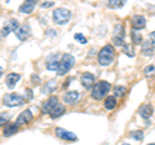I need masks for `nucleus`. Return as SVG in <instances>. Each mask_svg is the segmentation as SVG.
<instances>
[{"label":"nucleus","mask_w":155,"mask_h":145,"mask_svg":"<svg viewBox=\"0 0 155 145\" xmlns=\"http://www.w3.org/2000/svg\"><path fill=\"white\" fill-rule=\"evenodd\" d=\"M75 64V59L74 56L69 55V53H66V55L62 56V59L60 61V65H58V69H57V74L58 75H65L67 74V71H70V69Z\"/></svg>","instance_id":"3"},{"label":"nucleus","mask_w":155,"mask_h":145,"mask_svg":"<svg viewBox=\"0 0 155 145\" xmlns=\"http://www.w3.org/2000/svg\"><path fill=\"white\" fill-rule=\"evenodd\" d=\"M31 80H32V82H36V83H40V78H39V76H36L35 74L31 76Z\"/></svg>","instance_id":"34"},{"label":"nucleus","mask_w":155,"mask_h":145,"mask_svg":"<svg viewBox=\"0 0 155 145\" xmlns=\"http://www.w3.org/2000/svg\"><path fill=\"white\" fill-rule=\"evenodd\" d=\"M150 39H151V46L155 47V31H153L150 34Z\"/></svg>","instance_id":"32"},{"label":"nucleus","mask_w":155,"mask_h":145,"mask_svg":"<svg viewBox=\"0 0 155 145\" xmlns=\"http://www.w3.org/2000/svg\"><path fill=\"white\" fill-rule=\"evenodd\" d=\"M64 113H65V106L58 104V105L56 106V108L52 110V113H51L49 115H51L52 118H58V117H61V115L64 114Z\"/></svg>","instance_id":"21"},{"label":"nucleus","mask_w":155,"mask_h":145,"mask_svg":"<svg viewBox=\"0 0 155 145\" xmlns=\"http://www.w3.org/2000/svg\"><path fill=\"white\" fill-rule=\"evenodd\" d=\"M123 48H124V53H125L127 56H129V57H134V51H133L132 46L124 44V46H123Z\"/></svg>","instance_id":"27"},{"label":"nucleus","mask_w":155,"mask_h":145,"mask_svg":"<svg viewBox=\"0 0 155 145\" xmlns=\"http://www.w3.org/2000/svg\"><path fill=\"white\" fill-rule=\"evenodd\" d=\"M56 88H57V82L56 80H51V82H48L47 83V86L43 87L41 92L43 93H52Z\"/></svg>","instance_id":"20"},{"label":"nucleus","mask_w":155,"mask_h":145,"mask_svg":"<svg viewBox=\"0 0 155 145\" xmlns=\"http://www.w3.org/2000/svg\"><path fill=\"white\" fill-rule=\"evenodd\" d=\"M3 103L8 108H14V106H21L25 103V99L18 93H7L3 99Z\"/></svg>","instance_id":"5"},{"label":"nucleus","mask_w":155,"mask_h":145,"mask_svg":"<svg viewBox=\"0 0 155 145\" xmlns=\"http://www.w3.org/2000/svg\"><path fill=\"white\" fill-rule=\"evenodd\" d=\"M125 92H127L125 87H115V89H114L115 96H124Z\"/></svg>","instance_id":"28"},{"label":"nucleus","mask_w":155,"mask_h":145,"mask_svg":"<svg viewBox=\"0 0 155 145\" xmlns=\"http://www.w3.org/2000/svg\"><path fill=\"white\" fill-rule=\"evenodd\" d=\"M53 5H54V3H53V2H49V3H43V4H41V7H43V8H49V7H53Z\"/></svg>","instance_id":"33"},{"label":"nucleus","mask_w":155,"mask_h":145,"mask_svg":"<svg viewBox=\"0 0 155 145\" xmlns=\"http://www.w3.org/2000/svg\"><path fill=\"white\" fill-rule=\"evenodd\" d=\"M2 75H3V67H0V78H2Z\"/></svg>","instance_id":"35"},{"label":"nucleus","mask_w":155,"mask_h":145,"mask_svg":"<svg viewBox=\"0 0 155 145\" xmlns=\"http://www.w3.org/2000/svg\"><path fill=\"white\" fill-rule=\"evenodd\" d=\"M123 145H129V144H123Z\"/></svg>","instance_id":"36"},{"label":"nucleus","mask_w":155,"mask_h":145,"mask_svg":"<svg viewBox=\"0 0 155 145\" xmlns=\"http://www.w3.org/2000/svg\"><path fill=\"white\" fill-rule=\"evenodd\" d=\"M115 106H116V99L114 96H109V97L105 100V108L107 110H113Z\"/></svg>","instance_id":"23"},{"label":"nucleus","mask_w":155,"mask_h":145,"mask_svg":"<svg viewBox=\"0 0 155 145\" xmlns=\"http://www.w3.org/2000/svg\"><path fill=\"white\" fill-rule=\"evenodd\" d=\"M114 57H115L114 47L107 44V46H105V47L101 48V51L98 53V62L102 66H107V65H110L111 62H113Z\"/></svg>","instance_id":"1"},{"label":"nucleus","mask_w":155,"mask_h":145,"mask_svg":"<svg viewBox=\"0 0 155 145\" xmlns=\"http://www.w3.org/2000/svg\"><path fill=\"white\" fill-rule=\"evenodd\" d=\"M123 5H124V2H119V0H110V2H107L109 8H120Z\"/></svg>","instance_id":"26"},{"label":"nucleus","mask_w":155,"mask_h":145,"mask_svg":"<svg viewBox=\"0 0 155 145\" xmlns=\"http://www.w3.org/2000/svg\"><path fill=\"white\" fill-rule=\"evenodd\" d=\"M149 145H155V144H149Z\"/></svg>","instance_id":"37"},{"label":"nucleus","mask_w":155,"mask_h":145,"mask_svg":"<svg viewBox=\"0 0 155 145\" xmlns=\"http://www.w3.org/2000/svg\"><path fill=\"white\" fill-rule=\"evenodd\" d=\"M34 8H35V2H34V0H28V2H25L21 7H19V12L30 14L34 11Z\"/></svg>","instance_id":"18"},{"label":"nucleus","mask_w":155,"mask_h":145,"mask_svg":"<svg viewBox=\"0 0 155 145\" xmlns=\"http://www.w3.org/2000/svg\"><path fill=\"white\" fill-rule=\"evenodd\" d=\"M154 70H155V67L153 65H150V66H147L146 69H145V74H146V75H151L154 72Z\"/></svg>","instance_id":"31"},{"label":"nucleus","mask_w":155,"mask_h":145,"mask_svg":"<svg viewBox=\"0 0 155 145\" xmlns=\"http://www.w3.org/2000/svg\"><path fill=\"white\" fill-rule=\"evenodd\" d=\"M34 118V115L31 114L30 110H23V112L18 115V118L16 120V124L17 126H21V124H27L30 123Z\"/></svg>","instance_id":"9"},{"label":"nucleus","mask_w":155,"mask_h":145,"mask_svg":"<svg viewBox=\"0 0 155 145\" xmlns=\"http://www.w3.org/2000/svg\"><path fill=\"white\" fill-rule=\"evenodd\" d=\"M58 65H60V62H58V53H53V55H51L47 59V69L48 70H51V71L57 70Z\"/></svg>","instance_id":"12"},{"label":"nucleus","mask_w":155,"mask_h":145,"mask_svg":"<svg viewBox=\"0 0 155 145\" xmlns=\"http://www.w3.org/2000/svg\"><path fill=\"white\" fill-rule=\"evenodd\" d=\"M30 31H31L30 25H22L16 30V35L19 40H26L28 35H30Z\"/></svg>","instance_id":"11"},{"label":"nucleus","mask_w":155,"mask_h":145,"mask_svg":"<svg viewBox=\"0 0 155 145\" xmlns=\"http://www.w3.org/2000/svg\"><path fill=\"white\" fill-rule=\"evenodd\" d=\"M70 17H71V12L65 8H57L53 12V20H54L57 25H65V23L70 21Z\"/></svg>","instance_id":"4"},{"label":"nucleus","mask_w":155,"mask_h":145,"mask_svg":"<svg viewBox=\"0 0 155 145\" xmlns=\"http://www.w3.org/2000/svg\"><path fill=\"white\" fill-rule=\"evenodd\" d=\"M19 79H21V75H19V74H16V72H11V74H8L7 78H5L8 88H13Z\"/></svg>","instance_id":"17"},{"label":"nucleus","mask_w":155,"mask_h":145,"mask_svg":"<svg viewBox=\"0 0 155 145\" xmlns=\"http://www.w3.org/2000/svg\"><path fill=\"white\" fill-rule=\"evenodd\" d=\"M110 88H111V84L109 83V82L101 80V82H98V83L93 87V89H92V97H93L94 100L104 99L105 96L109 93Z\"/></svg>","instance_id":"2"},{"label":"nucleus","mask_w":155,"mask_h":145,"mask_svg":"<svg viewBox=\"0 0 155 145\" xmlns=\"http://www.w3.org/2000/svg\"><path fill=\"white\" fill-rule=\"evenodd\" d=\"M132 40H133L134 44H142V36L137 30L132 31Z\"/></svg>","instance_id":"24"},{"label":"nucleus","mask_w":155,"mask_h":145,"mask_svg":"<svg viewBox=\"0 0 155 145\" xmlns=\"http://www.w3.org/2000/svg\"><path fill=\"white\" fill-rule=\"evenodd\" d=\"M18 21L17 20H9L8 22H5V25L2 29V36H7L8 34H11L13 31H16L18 29Z\"/></svg>","instance_id":"7"},{"label":"nucleus","mask_w":155,"mask_h":145,"mask_svg":"<svg viewBox=\"0 0 155 145\" xmlns=\"http://www.w3.org/2000/svg\"><path fill=\"white\" fill-rule=\"evenodd\" d=\"M57 105H58V100H57V97H49L44 104H43L41 110H43V113L51 114V113H52V110L54 109Z\"/></svg>","instance_id":"10"},{"label":"nucleus","mask_w":155,"mask_h":145,"mask_svg":"<svg viewBox=\"0 0 155 145\" xmlns=\"http://www.w3.org/2000/svg\"><path fill=\"white\" fill-rule=\"evenodd\" d=\"M56 135H57V136L60 137V139H62V140H66V141H75V140L78 139L75 133L66 131V130L61 128V127L56 128Z\"/></svg>","instance_id":"8"},{"label":"nucleus","mask_w":155,"mask_h":145,"mask_svg":"<svg viewBox=\"0 0 155 145\" xmlns=\"http://www.w3.org/2000/svg\"><path fill=\"white\" fill-rule=\"evenodd\" d=\"M16 132H18V126L14 123V124H7L5 126V128H4V136H7V137H11L13 136Z\"/></svg>","instance_id":"19"},{"label":"nucleus","mask_w":155,"mask_h":145,"mask_svg":"<svg viewBox=\"0 0 155 145\" xmlns=\"http://www.w3.org/2000/svg\"><path fill=\"white\" fill-rule=\"evenodd\" d=\"M130 136H132L134 140H137V141H142L143 140V132L140 131V130H136V131L130 132Z\"/></svg>","instance_id":"25"},{"label":"nucleus","mask_w":155,"mask_h":145,"mask_svg":"<svg viewBox=\"0 0 155 145\" xmlns=\"http://www.w3.org/2000/svg\"><path fill=\"white\" fill-rule=\"evenodd\" d=\"M74 38H75V39H76L78 42H80L81 44H85V43H87V39H85V38H84L83 35H81V34H75Z\"/></svg>","instance_id":"30"},{"label":"nucleus","mask_w":155,"mask_h":145,"mask_svg":"<svg viewBox=\"0 0 155 145\" xmlns=\"http://www.w3.org/2000/svg\"><path fill=\"white\" fill-rule=\"evenodd\" d=\"M124 26L122 23H118L115 25V29H114V36H113V42L115 46L118 47H122L124 46Z\"/></svg>","instance_id":"6"},{"label":"nucleus","mask_w":155,"mask_h":145,"mask_svg":"<svg viewBox=\"0 0 155 145\" xmlns=\"http://www.w3.org/2000/svg\"><path fill=\"white\" fill-rule=\"evenodd\" d=\"M142 53L145 56H153V46L149 40L142 42Z\"/></svg>","instance_id":"22"},{"label":"nucleus","mask_w":155,"mask_h":145,"mask_svg":"<svg viewBox=\"0 0 155 145\" xmlns=\"http://www.w3.org/2000/svg\"><path fill=\"white\" fill-rule=\"evenodd\" d=\"M138 114L141 115L143 119L150 118V117H151V114H153V106L151 105H147V104L142 105L141 108L138 109Z\"/></svg>","instance_id":"16"},{"label":"nucleus","mask_w":155,"mask_h":145,"mask_svg":"<svg viewBox=\"0 0 155 145\" xmlns=\"http://www.w3.org/2000/svg\"><path fill=\"white\" fill-rule=\"evenodd\" d=\"M79 97H80V93L78 92V91H70V92H67L64 96V100H65V103H67V104H74V103H76V101L79 100Z\"/></svg>","instance_id":"15"},{"label":"nucleus","mask_w":155,"mask_h":145,"mask_svg":"<svg viewBox=\"0 0 155 145\" xmlns=\"http://www.w3.org/2000/svg\"><path fill=\"white\" fill-rule=\"evenodd\" d=\"M80 82H81V84H83L84 87L91 88L92 84L94 83V76H93V74H91V72H84V74H81Z\"/></svg>","instance_id":"14"},{"label":"nucleus","mask_w":155,"mask_h":145,"mask_svg":"<svg viewBox=\"0 0 155 145\" xmlns=\"http://www.w3.org/2000/svg\"><path fill=\"white\" fill-rule=\"evenodd\" d=\"M132 26L134 30H140V29H143L146 26V20H145L143 16H140V14H136L132 17Z\"/></svg>","instance_id":"13"},{"label":"nucleus","mask_w":155,"mask_h":145,"mask_svg":"<svg viewBox=\"0 0 155 145\" xmlns=\"http://www.w3.org/2000/svg\"><path fill=\"white\" fill-rule=\"evenodd\" d=\"M9 120V115L8 114H0V126H4Z\"/></svg>","instance_id":"29"}]
</instances>
